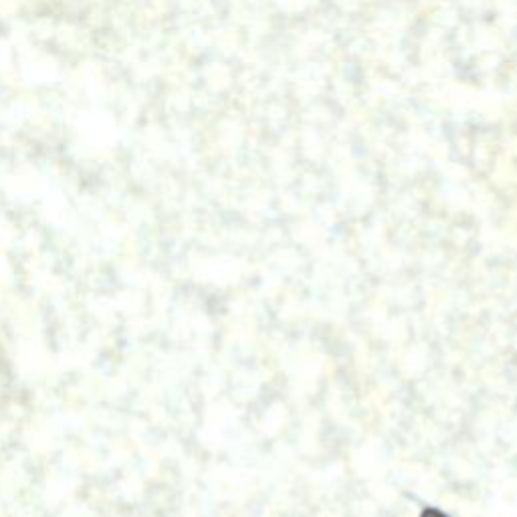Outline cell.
<instances>
[{"label": "cell", "mask_w": 517, "mask_h": 517, "mask_svg": "<svg viewBox=\"0 0 517 517\" xmlns=\"http://www.w3.org/2000/svg\"><path fill=\"white\" fill-rule=\"evenodd\" d=\"M421 517H447V516H445V514H441V511H437V509H425Z\"/></svg>", "instance_id": "cell-1"}]
</instances>
